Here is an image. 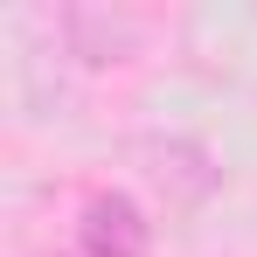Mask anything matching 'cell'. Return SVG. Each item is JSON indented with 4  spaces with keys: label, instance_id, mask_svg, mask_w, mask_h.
I'll return each mask as SVG.
<instances>
[{
    "label": "cell",
    "instance_id": "cell-1",
    "mask_svg": "<svg viewBox=\"0 0 257 257\" xmlns=\"http://www.w3.org/2000/svg\"><path fill=\"white\" fill-rule=\"evenodd\" d=\"M153 250V222L132 202L125 188H97L77 202L70 229H63V250L56 257H146Z\"/></svg>",
    "mask_w": 257,
    "mask_h": 257
}]
</instances>
